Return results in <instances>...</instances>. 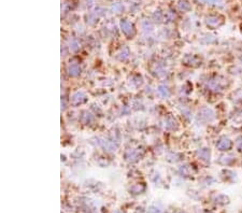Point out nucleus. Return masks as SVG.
Here are the masks:
<instances>
[{"mask_svg":"<svg viewBox=\"0 0 242 213\" xmlns=\"http://www.w3.org/2000/svg\"><path fill=\"white\" fill-rule=\"evenodd\" d=\"M179 8H180L181 10H189L191 6H189L186 1H181V2L179 3Z\"/></svg>","mask_w":242,"mask_h":213,"instance_id":"7ed1b4c3","label":"nucleus"},{"mask_svg":"<svg viewBox=\"0 0 242 213\" xmlns=\"http://www.w3.org/2000/svg\"><path fill=\"white\" fill-rule=\"evenodd\" d=\"M230 141L228 140V139H225L224 141H220V143H218V148L222 150V151H224V150H226V148H230Z\"/></svg>","mask_w":242,"mask_h":213,"instance_id":"f257e3e1","label":"nucleus"},{"mask_svg":"<svg viewBox=\"0 0 242 213\" xmlns=\"http://www.w3.org/2000/svg\"><path fill=\"white\" fill-rule=\"evenodd\" d=\"M201 1H203V2H216L218 0H201Z\"/></svg>","mask_w":242,"mask_h":213,"instance_id":"39448f33","label":"nucleus"},{"mask_svg":"<svg viewBox=\"0 0 242 213\" xmlns=\"http://www.w3.org/2000/svg\"><path fill=\"white\" fill-rule=\"evenodd\" d=\"M216 21H218V17H215V16H210L207 19V23L210 26H212V24H214V26H218V22H216Z\"/></svg>","mask_w":242,"mask_h":213,"instance_id":"f03ea898","label":"nucleus"},{"mask_svg":"<svg viewBox=\"0 0 242 213\" xmlns=\"http://www.w3.org/2000/svg\"><path fill=\"white\" fill-rule=\"evenodd\" d=\"M237 148H239L240 151H242V137H240L238 140H237Z\"/></svg>","mask_w":242,"mask_h":213,"instance_id":"20e7f679","label":"nucleus"}]
</instances>
